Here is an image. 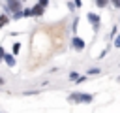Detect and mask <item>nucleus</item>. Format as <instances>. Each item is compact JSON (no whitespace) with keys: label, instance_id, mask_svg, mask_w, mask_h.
<instances>
[{"label":"nucleus","instance_id":"1","mask_svg":"<svg viewBox=\"0 0 120 113\" xmlns=\"http://www.w3.org/2000/svg\"><path fill=\"white\" fill-rule=\"evenodd\" d=\"M69 102H82V104H88V102H92V94L73 92V94H69Z\"/></svg>","mask_w":120,"mask_h":113},{"label":"nucleus","instance_id":"2","mask_svg":"<svg viewBox=\"0 0 120 113\" xmlns=\"http://www.w3.org/2000/svg\"><path fill=\"white\" fill-rule=\"evenodd\" d=\"M8 8L13 13H21V0H8Z\"/></svg>","mask_w":120,"mask_h":113},{"label":"nucleus","instance_id":"3","mask_svg":"<svg viewBox=\"0 0 120 113\" xmlns=\"http://www.w3.org/2000/svg\"><path fill=\"white\" fill-rule=\"evenodd\" d=\"M73 47L75 49H84V41L81 38H73Z\"/></svg>","mask_w":120,"mask_h":113},{"label":"nucleus","instance_id":"4","mask_svg":"<svg viewBox=\"0 0 120 113\" xmlns=\"http://www.w3.org/2000/svg\"><path fill=\"white\" fill-rule=\"evenodd\" d=\"M32 11H34V15H41V13L45 11V6L38 4V6H34V8H32Z\"/></svg>","mask_w":120,"mask_h":113},{"label":"nucleus","instance_id":"5","mask_svg":"<svg viewBox=\"0 0 120 113\" xmlns=\"http://www.w3.org/2000/svg\"><path fill=\"white\" fill-rule=\"evenodd\" d=\"M88 21H90L92 24H96V26L99 24V17H98L96 13H88Z\"/></svg>","mask_w":120,"mask_h":113},{"label":"nucleus","instance_id":"6","mask_svg":"<svg viewBox=\"0 0 120 113\" xmlns=\"http://www.w3.org/2000/svg\"><path fill=\"white\" fill-rule=\"evenodd\" d=\"M4 60H6L8 66H15V58H13V55H4Z\"/></svg>","mask_w":120,"mask_h":113},{"label":"nucleus","instance_id":"7","mask_svg":"<svg viewBox=\"0 0 120 113\" xmlns=\"http://www.w3.org/2000/svg\"><path fill=\"white\" fill-rule=\"evenodd\" d=\"M30 15H34V11L28 8V9H22V17H30Z\"/></svg>","mask_w":120,"mask_h":113},{"label":"nucleus","instance_id":"8","mask_svg":"<svg viewBox=\"0 0 120 113\" xmlns=\"http://www.w3.org/2000/svg\"><path fill=\"white\" fill-rule=\"evenodd\" d=\"M88 73L90 75H98L99 73V68H92V70H88Z\"/></svg>","mask_w":120,"mask_h":113},{"label":"nucleus","instance_id":"9","mask_svg":"<svg viewBox=\"0 0 120 113\" xmlns=\"http://www.w3.org/2000/svg\"><path fill=\"white\" fill-rule=\"evenodd\" d=\"M6 23H8V17L6 15H0V26H4Z\"/></svg>","mask_w":120,"mask_h":113},{"label":"nucleus","instance_id":"10","mask_svg":"<svg viewBox=\"0 0 120 113\" xmlns=\"http://www.w3.org/2000/svg\"><path fill=\"white\" fill-rule=\"evenodd\" d=\"M107 2H109V0H96V4H98L99 8H103V6H107Z\"/></svg>","mask_w":120,"mask_h":113},{"label":"nucleus","instance_id":"11","mask_svg":"<svg viewBox=\"0 0 120 113\" xmlns=\"http://www.w3.org/2000/svg\"><path fill=\"white\" fill-rule=\"evenodd\" d=\"M19 49H21V45H19V43H15V45H13V55H15V53H19Z\"/></svg>","mask_w":120,"mask_h":113},{"label":"nucleus","instance_id":"12","mask_svg":"<svg viewBox=\"0 0 120 113\" xmlns=\"http://www.w3.org/2000/svg\"><path fill=\"white\" fill-rule=\"evenodd\" d=\"M114 47H120V36H116V40H114Z\"/></svg>","mask_w":120,"mask_h":113},{"label":"nucleus","instance_id":"13","mask_svg":"<svg viewBox=\"0 0 120 113\" xmlns=\"http://www.w3.org/2000/svg\"><path fill=\"white\" fill-rule=\"evenodd\" d=\"M69 77H71V79H79V75H77L75 72H71V73H69Z\"/></svg>","mask_w":120,"mask_h":113},{"label":"nucleus","instance_id":"14","mask_svg":"<svg viewBox=\"0 0 120 113\" xmlns=\"http://www.w3.org/2000/svg\"><path fill=\"white\" fill-rule=\"evenodd\" d=\"M4 55H6V53H4V49L0 47V60H4Z\"/></svg>","mask_w":120,"mask_h":113},{"label":"nucleus","instance_id":"15","mask_svg":"<svg viewBox=\"0 0 120 113\" xmlns=\"http://www.w3.org/2000/svg\"><path fill=\"white\" fill-rule=\"evenodd\" d=\"M39 4H41V6H47V4H49V0H39Z\"/></svg>","mask_w":120,"mask_h":113},{"label":"nucleus","instance_id":"16","mask_svg":"<svg viewBox=\"0 0 120 113\" xmlns=\"http://www.w3.org/2000/svg\"><path fill=\"white\" fill-rule=\"evenodd\" d=\"M112 4H114V6L118 8V6H120V0H112Z\"/></svg>","mask_w":120,"mask_h":113},{"label":"nucleus","instance_id":"17","mask_svg":"<svg viewBox=\"0 0 120 113\" xmlns=\"http://www.w3.org/2000/svg\"><path fill=\"white\" fill-rule=\"evenodd\" d=\"M0 85H4V79H2V77H0Z\"/></svg>","mask_w":120,"mask_h":113},{"label":"nucleus","instance_id":"18","mask_svg":"<svg viewBox=\"0 0 120 113\" xmlns=\"http://www.w3.org/2000/svg\"><path fill=\"white\" fill-rule=\"evenodd\" d=\"M118 79H120V77H118Z\"/></svg>","mask_w":120,"mask_h":113}]
</instances>
